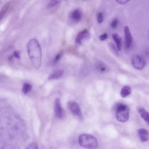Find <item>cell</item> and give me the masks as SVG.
<instances>
[{
    "mask_svg": "<svg viewBox=\"0 0 149 149\" xmlns=\"http://www.w3.org/2000/svg\"><path fill=\"white\" fill-rule=\"evenodd\" d=\"M27 50L30 58L35 68L40 67L42 58L41 48L38 41L36 39H31L29 42Z\"/></svg>",
    "mask_w": 149,
    "mask_h": 149,
    "instance_id": "6da1fadb",
    "label": "cell"
},
{
    "mask_svg": "<svg viewBox=\"0 0 149 149\" xmlns=\"http://www.w3.org/2000/svg\"><path fill=\"white\" fill-rule=\"evenodd\" d=\"M80 145L86 149H96L98 146V141L94 136L88 134L81 135L79 138Z\"/></svg>",
    "mask_w": 149,
    "mask_h": 149,
    "instance_id": "7a4b0ae2",
    "label": "cell"
},
{
    "mask_svg": "<svg viewBox=\"0 0 149 149\" xmlns=\"http://www.w3.org/2000/svg\"><path fill=\"white\" fill-rule=\"evenodd\" d=\"M115 116L119 121L125 122L127 121L129 117V108L126 104L119 103L116 107Z\"/></svg>",
    "mask_w": 149,
    "mask_h": 149,
    "instance_id": "3957f363",
    "label": "cell"
},
{
    "mask_svg": "<svg viewBox=\"0 0 149 149\" xmlns=\"http://www.w3.org/2000/svg\"><path fill=\"white\" fill-rule=\"evenodd\" d=\"M132 62L133 67L138 70L143 69L146 63L145 59L141 55H136L134 56L132 59Z\"/></svg>",
    "mask_w": 149,
    "mask_h": 149,
    "instance_id": "277c9868",
    "label": "cell"
},
{
    "mask_svg": "<svg viewBox=\"0 0 149 149\" xmlns=\"http://www.w3.org/2000/svg\"><path fill=\"white\" fill-rule=\"evenodd\" d=\"M69 109L74 115L76 116L81 120L83 119V117L81 109L79 104L74 101H69L67 104Z\"/></svg>",
    "mask_w": 149,
    "mask_h": 149,
    "instance_id": "5b68a950",
    "label": "cell"
},
{
    "mask_svg": "<svg viewBox=\"0 0 149 149\" xmlns=\"http://www.w3.org/2000/svg\"><path fill=\"white\" fill-rule=\"evenodd\" d=\"M16 1L15 0L9 1L4 5L0 11V21L13 8Z\"/></svg>",
    "mask_w": 149,
    "mask_h": 149,
    "instance_id": "8992f818",
    "label": "cell"
},
{
    "mask_svg": "<svg viewBox=\"0 0 149 149\" xmlns=\"http://www.w3.org/2000/svg\"><path fill=\"white\" fill-rule=\"evenodd\" d=\"M54 110L55 116L59 119L63 118L65 116V113L62 107L60 99L56 98L54 103Z\"/></svg>",
    "mask_w": 149,
    "mask_h": 149,
    "instance_id": "52a82bcc",
    "label": "cell"
},
{
    "mask_svg": "<svg viewBox=\"0 0 149 149\" xmlns=\"http://www.w3.org/2000/svg\"><path fill=\"white\" fill-rule=\"evenodd\" d=\"M90 34L88 30L84 29L79 32L75 38V42L78 44H81L82 41L85 40H87L90 38Z\"/></svg>",
    "mask_w": 149,
    "mask_h": 149,
    "instance_id": "ba28073f",
    "label": "cell"
},
{
    "mask_svg": "<svg viewBox=\"0 0 149 149\" xmlns=\"http://www.w3.org/2000/svg\"><path fill=\"white\" fill-rule=\"evenodd\" d=\"M125 45L127 49L131 46L132 42V37L128 26H126L124 28Z\"/></svg>",
    "mask_w": 149,
    "mask_h": 149,
    "instance_id": "9c48e42d",
    "label": "cell"
},
{
    "mask_svg": "<svg viewBox=\"0 0 149 149\" xmlns=\"http://www.w3.org/2000/svg\"><path fill=\"white\" fill-rule=\"evenodd\" d=\"M82 16V12L79 9H76L73 10L69 14L70 18L73 21L77 22L81 20Z\"/></svg>",
    "mask_w": 149,
    "mask_h": 149,
    "instance_id": "30bf717a",
    "label": "cell"
},
{
    "mask_svg": "<svg viewBox=\"0 0 149 149\" xmlns=\"http://www.w3.org/2000/svg\"><path fill=\"white\" fill-rule=\"evenodd\" d=\"M138 132L140 140L142 142H146L148 140V133L146 130L144 128L140 129L138 130Z\"/></svg>",
    "mask_w": 149,
    "mask_h": 149,
    "instance_id": "8fae6325",
    "label": "cell"
},
{
    "mask_svg": "<svg viewBox=\"0 0 149 149\" xmlns=\"http://www.w3.org/2000/svg\"><path fill=\"white\" fill-rule=\"evenodd\" d=\"M113 39L115 42L118 51H120L122 47V40L121 38L116 33H113L112 35Z\"/></svg>",
    "mask_w": 149,
    "mask_h": 149,
    "instance_id": "7c38bea8",
    "label": "cell"
},
{
    "mask_svg": "<svg viewBox=\"0 0 149 149\" xmlns=\"http://www.w3.org/2000/svg\"><path fill=\"white\" fill-rule=\"evenodd\" d=\"M138 111L141 117L149 125V116L148 112L144 108H141L139 109Z\"/></svg>",
    "mask_w": 149,
    "mask_h": 149,
    "instance_id": "4fadbf2b",
    "label": "cell"
},
{
    "mask_svg": "<svg viewBox=\"0 0 149 149\" xmlns=\"http://www.w3.org/2000/svg\"><path fill=\"white\" fill-rule=\"evenodd\" d=\"M131 92V88L129 86H126L121 89L120 94L123 97H125L130 94Z\"/></svg>",
    "mask_w": 149,
    "mask_h": 149,
    "instance_id": "5bb4252c",
    "label": "cell"
},
{
    "mask_svg": "<svg viewBox=\"0 0 149 149\" xmlns=\"http://www.w3.org/2000/svg\"><path fill=\"white\" fill-rule=\"evenodd\" d=\"M63 73V71L62 70L56 71L51 74L49 77L48 79L50 80L59 78L62 76Z\"/></svg>",
    "mask_w": 149,
    "mask_h": 149,
    "instance_id": "9a60e30c",
    "label": "cell"
},
{
    "mask_svg": "<svg viewBox=\"0 0 149 149\" xmlns=\"http://www.w3.org/2000/svg\"><path fill=\"white\" fill-rule=\"evenodd\" d=\"M96 67L98 70L101 72H105L108 69L107 66L101 62H98L97 63Z\"/></svg>",
    "mask_w": 149,
    "mask_h": 149,
    "instance_id": "2e32d148",
    "label": "cell"
},
{
    "mask_svg": "<svg viewBox=\"0 0 149 149\" xmlns=\"http://www.w3.org/2000/svg\"><path fill=\"white\" fill-rule=\"evenodd\" d=\"M109 46L112 51V52L116 56H119V54L118 50L115 45L112 43L110 42L109 44Z\"/></svg>",
    "mask_w": 149,
    "mask_h": 149,
    "instance_id": "e0dca14e",
    "label": "cell"
},
{
    "mask_svg": "<svg viewBox=\"0 0 149 149\" xmlns=\"http://www.w3.org/2000/svg\"><path fill=\"white\" fill-rule=\"evenodd\" d=\"M32 88L31 86L29 84L25 83L23 85L22 91L24 94H26L29 92Z\"/></svg>",
    "mask_w": 149,
    "mask_h": 149,
    "instance_id": "ac0fdd59",
    "label": "cell"
},
{
    "mask_svg": "<svg viewBox=\"0 0 149 149\" xmlns=\"http://www.w3.org/2000/svg\"><path fill=\"white\" fill-rule=\"evenodd\" d=\"M60 2V1L59 0L51 1L47 4V7L48 9L52 8L58 4Z\"/></svg>",
    "mask_w": 149,
    "mask_h": 149,
    "instance_id": "d6986e66",
    "label": "cell"
},
{
    "mask_svg": "<svg viewBox=\"0 0 149 149\" xmlns=\"http://www.w3.org/2000/svg\"><path fill=\"white\" fill-rule=\"evenodd\" d=\"M26 149H38V147L36 143L32 142L28 146Z\"/></svg>",
    "mask_w": 149,
    "mask_h": 149,
    "instance_id": "ffe728a7",
    "label": "cell"
},
{
    "mask_svg": "<svg viewBox=\"0 0 149 149\" xmlns=\"http://www.w3.org/2000/svg\"><path fill=\"white\" fill-rule=\"evenodd\" d=\"M97 20L99 23H101L103 21V16L101 12H99L97 14Z\"/></svg>",
    "mask_w": 149,
    "mask_h": 149,
    "instance_id": "44dd1931",
    "label": "cell"
},
{
    "mask_svg": "<svg viewBox=\"0 0 149 149\" xmlns=\"http://www.w3.org/2000/svg\"><path fill=\"white\" fill-rule=\"evenodd\" d=\"M63 54V52L61 51L58 53L55 56L53 60L54 63H56L60 58Z\"/></svg>",
    "mask_w": 149,
    "mask_h": 149,
    "instance_id": "7402d4cb",
    "label": "cell"
},
{
    "mask_svg": "<svg viewBox=\"0 0 149 149\" xmlns=\"http://www.w3.org/2000/svg\"><path fill=\"white\" fill-rule=\"evenodd\" d=\"M118 24V20L116 19H114L112 21L111 26L113 29H115L117 27Z\"/></svg>",
    "mask_w": 149,
    "mask_h": 149,
    "instance_id": "603a6c76",
    "label": "cell"
},
{
    "mask_svg": "<svg viewBox=\"0 0 149 149\" xmlns=\"http://www.w3.org/2000/svg\"><path fill=\"white\" fill-rule=\"evenodd\" d=\"M108 37L107 34L106 33H104L99 36V38L100 40L103 41L106 40Z\"/></svg>",
    "mask_w": 149,
    "mask_h": 149,
    "instance_id": "cb8c5ba5",
    "label": "cell"
},
{
    "mask_svg": "<svg viewBox=\"0 0 149 149\" xmlns=\"http://www.w3.org/2000/svg\"><path fill=\"white\" fill-rule=\"evenodd\" d=\"M13 56L18 59H19L20 58V53L18 51H15L13 52Z\"/></svg>",
    "mask_w": 149,
    "mask_h": 149,
    "instance_id": "d4e9b609",
    "label": "cell"
},
{
    "mask_svg": "<svg viewBox=\"0 0 149 149\" xmlns=\"http://www.w3.org/2000/svg\"><path fill=\"white\" fill-rule=\"evenodd\" d=\"M116 1L119 4H124L128 2L129 1L127 0H116Z\"/></svg>",
    "mask_w": 149,
    "mask_h": 149,
    "instance_id": "484cf974",
    "label": "cell"
},
{
    "mask_svg": "<svg viewBox=\"0 0 149 149\" xmlns=\"http://www.w3.org/2000/svg\"></svg>",
    "mask_w": 149,
    "mask_h": 149,
    "instance_id": "4316f807",
    "label": "cell"
}]
</instances>
